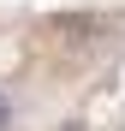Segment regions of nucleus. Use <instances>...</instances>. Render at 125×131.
Wrapping results in <instances>:
<instances>
[{
	"instance_id": "1",
	"label": "nucleus",
	"mask_w": 125,
	"mask_h": 131,
	"mask_svg": "<svg viewBox=\"0 0 125 131\" xmlns=\"http://www.w3.org/2000/svg\"><path fill=\"white\" fill-rule=\"evenodd\" d=\"M12 125H18V95L0 83V131H12Z\"/></svg>"
}]
</instances>
